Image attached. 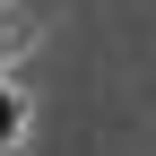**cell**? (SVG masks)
Returning <instances> with one entry per match:
<instances>
[{"label":"cell","instance_id":"6da1fadb","mask_svg":"<svg viewBox=\"0 0 156 156\" xmlns=\"http://www.w3.org/2000/svg\"><path fill=\"white\" fill-rule=\"evenodd\" d=\"M17 122H26V104H17V87H0V147L17 139Z\"/></svg>","mask_w":156,"mask_h":156},{"label":"cell","instance_id":"7a4b0ae2","mask_svg":"<svg viewBox=\"0 0 156 156\" xmlns=\"http://www.w3.org/2000/svg\"><path fill=\"white\" fill-rule=\"evenodd\" d=\"M0 44H9V26H0Z\"/></svg>","mask_w":156,"mask_h":156}]
</instances>
